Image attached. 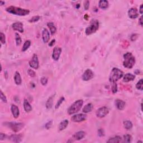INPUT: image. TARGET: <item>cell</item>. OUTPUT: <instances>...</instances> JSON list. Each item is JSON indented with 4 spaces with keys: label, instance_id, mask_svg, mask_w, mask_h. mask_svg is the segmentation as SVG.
Here are the masks:
<instances>
[{
    "label": "cell",
    "instance_id": "obj_1",
    "mask_svg": "<svg viewBox=\"0 0 143 143\" xmlns=\"http://www.w3.org/2000/svg\"><path fill=\"white\" fill-rule=\"evenodd\" d=\"M6 10L7 12L11 13V14L22 16L28 15L30 13V11L28 10L12 6L8 7L7 8H6Z\"/></svg>",
    "mask_w": 143,
    "mask_h": 143
},
{
    "label": "cell",
    "instance_id": "obj_2",
    "mask_svg": "<svg viewBox=\"0 0 143 143\" xmlns=\"http://www.w3.org/2000/svg\"><path fill=\"white\" fill-rule=\"evenodd\" d=\"M124 61L123 65L128 69H131L135 64V58L131 53H127L124 55Z\"/></svg>",
    "mask_w": 143,
    "mask_h": 143
},
{
    "label": "cell",
    "instance_id": "obj_3",
    "mask_svg": "<svg viewBox=\"0 0 143 143\" xmlns=\"http://www.w3.org/2000/svg\"><path fill=\"white\" fill-rule=\"evenodd\" d=\"M123 76V72L116 68H114L111 72L110 77H109V81L112 83H115Z\"/></svg>",
    "mask_w": 143,
    "mask_h": 143
},
{
    "label": "cell",
    "instance_id": "obj_4",
    "mask_svg": "<svg viewBox=\"0 0 143 143\" xmlns=\"http://www.w3.org/2000/svg\"><path fill=\"white\" fill-rule=\"evenodd\" d=\"M83 105V101L82 99H79V100L76 101L68 109V113L70 115L77 113L81 110Z\"/></svg>",
    "mask_w": 143,
    "mask_h": 143
},
{
    "label": "cell",
    "instance_id": "obj_5",
    "mask_svg": "<svg viewBox=\"0 0 143 143\" xmlns=\"http://www.w3.org/2000/svg\"><path fill=\"white\" fill-rule=\"evenodd\" d=\"M98 28H99L98 21L96 20H92L90 25L89 26H88L86 29L85 31L86 34L87 35H91L92 34L96 33L97 30L98 29Z\"/></svg>",
    "mask_w": 143,
    "mask_h": 143
},
{
    "label": "cell",
    "instance_id": "obj_6",
    "mask_svg": "<svg viewBox=\"0 0 143 143\" xmlns=\"http://www.w3.org/2000/svg\"><path fill=\"white\" fill-rule=\"evenodd\" d=\"M6 126L10 128L11 130L15 133L19 132L21 129L24 128V124L22 123H17V122H7L5 124Z\"/></svg>",
    "mask_w": 143,
    "mask_h": 143
},
{
    "label": "cell",
    "instance_id": "obj_7",
    "mask_svg": "<svg viewBox=\"0 0 143 143\" xmlns=\"http://www.w3.org/2000/svg\"><path fill=\"white\" fill-rule=\"evenodd\" d=\"M108 113L109 109L107 107H106V106H103V107L99 108L97 110L96 116L98 117L102 118L105 117Z\"/></svg>",
    "mask_w": 143,
    "mask_h": 143
},
{
    "label": "cell",
    "instance_id": "obj_8",
    "mask_svg": "<svg viewBox=\"0 0 143 143\" xmlns=\"http://www.w3.org/2000/svg\"><path fill=\"white\" fill-rule=\"evenodd\" d=\"M29 65L30 66L33 68V69H37L39 68V59L38 55L36 54H34L32 58L29 62Z\"/></svg>",
    "mask_w": 143,
    "mask_h": 143
},
{
    "label": "cell",
    "instance_id": "obj_9",
    "mask_svg": "<svg viewBox=\"0 0 143 143\" xmlns=\"http://www.w3.org/2000/svg\"><path fill=\"white\" fill-rule=\"evenodd\" d=\"M87 116L83 113H80V114H76L73 115L71 117V120L74 122H82L86 119Z\"/></svg>",
    "mask_w": 143,
    "mask_h": 143
},
{
    "label": "cell",
    "instance_id": "obj_10",
    "mask_svg": "<svg viewBox=\"0 0 143 143\" xmlns=\"http://www.w3.org/2000/svg\"><path fill=\"white\" fill-rule=\"evenodd\" d=\"M94 74L92 70L88 69L84 72L82 76V78L83 81H88L94 78Z\"/></svg>",
    "mask_w": 143,
    "mask_h": 143
},
{
    "label": "cell",
    "instance_id": "obj_11",
    "mask_svg": "<svg viewBox=\"0 0 143 143\" xmlns=\"http://www.w3.org/2000/svg\"><path fill=\"white\" fill-rule=\"evenodd\" d=\"M62 53V49L59 47H56L54 48L53 54H52V58L55 61H57L59 60L60 58V55Z\"/></svg>",
    "mask_w": 143,
    "mask_h": 143
},
{
    "label": "cell",
    "instance_id": "obj_12",
    "mask_svg": "<svg viewBox=\"0 0 143 143\" xmlns=\"http://www.w3.org/2000/svg\"><path fill=\"white\" fill-rule=\"evenodd\" d=\"M24 25L20 22H15L12 24V29L15 31H17L20 33L24 32Z\"/></svg>",
    "mask_w": 143,
    "mask_h": 143
},
{
    "label": "cell",
    "instance_id": "obj_13",
    "mask_svg": "<svg viewBox=\"0 0 143 143\" xmlns=\"http://www.w3.org/2000/svg\"><path fill=\"white\" fill-rule=\"evenodd\" d=\"M128 16L131 19H135L137 18L139 16L137 9L134 7L131 8L128 11Z\"/></svg>",
    "mask_w": 143,
    "mask_h": 143
},
{
    "label": "cell",
    "instance_id": "obj_14",
    "mask_svg": "<svg viewBox=\"0 0 143 143\" xmlns=\"http://www.w3.org/2000/svg\"><path fill=\"white\" fill-rule=\"evenodd\" d=\"M42 38L43 42L47 43L50 39V34L49 31L47 29H44L42 31Z\"/></svg>",
    "mask_w": 143,
    "mask_h": 143
},
{
    "label": "cell",
    "instance_id": "obj_15",
    "mask_svg": "<svg viewBox=\"0 0 143 143\" xmlns=\"http://www.w3.org/2000/svg\"><path fill=\"white\" fill-rule=\"evenodd\" d=\"M86 133L83 131H80L76 133L73 136V139L74 140H80L82 139L83 138L85 137Z\"/></svg>",
    "mask_w": 143,
    "mask_h": 143
},
{
    "label": "cell",
    "instance_id": "obj_16",
    "mask_svg": "<svg viewBox=\"0 0 143 143\" xmlns=\"http://www.w3.org/2000/svg\"><path fill=\"white\" fill-rule=\"evenodd\" d=\"M11 112H12V114L13 115V116L14 117L15 119H16L20 115V110L19 108H18L17 106H16L15 105H12L11 106Z\"/></svg>",
    "mask_w": 143,
    "mask_h": 143
},
{
    "label": "cell",
    "instance_id": "obj_17",
    "mask_svg": "<svg viewBox=\"0 0 143 143\" xmlns=\"http://www.w3.org/2000/svg\"><path fill=\"white\" fill-rule=\"evenodd\" d=\"M9 139L13 143H20L21 142L22 137L21 135H12L9 137Z\"/></svg>",
    "mask_w": 143,
    "mask_h": 143
},
{
    "label": "cell",
    "instance_id": "obj_18",
    "mask_svg": "<svg viewBox=\"0 0 143 143\" xmlns=\"http://www.w3.org/2000/svg\"><path fill=\"white\" fill-rule=\"evenodd\" d=\"M115 105L117 109L120 110H122L125 106V102L121 99H117L115 101Z\"/></svg>",
    "mask_w": 143,
    "mask_h": 143
},
{
    "label": "cell",
    "instance_id": "obj_19",
    "mask_svg": "<svg viewBox=\"0 0 143 143\" xmlns=\"http://www.w3.org/2000/svg\"><path fill=\"white\" fill-rule=\"evenodd\" d=\"M135 78V76L134 75H133L132 74L130 73H128L126 74L124 76L123 78V81L124 82H129L130 81H134Z\"/></svg>",
    "mask_w": 143,
    "mask_h": 143
},
{
    "label": "cell",
    "instance_id": "obj_20",
    "mask_svg": "<svg viewBox=\"0 0 143 143\" xmlns=\"http://www.w3.org/2000/svg\"><path fill=\"white\" fill-rule=\"evenodd\" d=\"M68 124H69V121L68 120H63V121L59 124V126H58L59 130V131L64 130L65 129H66Z\"/></svg>",
    "mask_w": 143,
    "mask_h": 143
},
{
    "label": "cell",
    "instance_id": "obj_21",
    "mask_svg": "<svg viewBox=\"0 0 143 143\" xmlns=\"http://www.w3.org/2000/svg\"><path fill=\"white\" fill-rule=\"evenodd\" d=\"M24 108L26 112H30L32 111V106L26 99H25L24 101Z\"/></svg>",
    "mask_w": 143,
    "mask_h": 143
},
{
    "label": "cell",
    "instance_id": "obj_22",
    "mask_svg": "<svg viewBox=\"0 0 143 143\" xmlns=\"http://www.w3.org/2000/svg\"><path fill=\"white\" fill-rule=\"evenodd\" d=\"M47 26L49 28V30H50V31L51 34L52 35L55 34V33L56 31V28L53 22H48V23L47 24Z\"/></svg>",
    "mask_w": 143,
    "mask_h": 143
},
{
    "label": "cell",
    "instance_id": "obj_23",
    "mask_svg": "<svg viewBox=\"0 0 143 143\" xmlns=\"http://www.w3.org/2000/svg\"><path fill=\"white\" fill-rule=\"evenodd\" d=\"M15 82L17 85H20L22 83V79L19 72H16L14 76Z\"/></svg>",
    "mask_w": 143,
    "mask_h": 143
},
{
    "label": "cell",
    "instance_id": "obj_24",
    "mask_svg": "<svg viewBox=\"0 0 143 143\" xmlns=\"http://www.w3.org/2000/svg\"><path fill=\"white\" fill-rule=\"evenodd\" d=\"M94 108V105L92 103H88L83 108V112L87 113L91 112Z\"/></svg>",
    "mask_w": 143,
    "mask_h": 143
},
{
    "label": "cell",
    "instance_id": "obj_25",
    "mask_svg": "<svg viewBox=\"0 0 143 143\" xmlns=\"http://www.w3.org/2000/svg\"><path fill=\"white\" fill-rule=\"evenodd\" d=\"M98 5L99 8L105 10L108 7V2L106 0H101L99 2Z\"/></svg>",
    "mask_w": 143,
    "mask_h": 143
},
{
    "label": "cell",
    "instance_id": "obj_26",
    "mask_svg": "<svg viewBox=\"0 0 143 143\" xmlns=\"http://www.w3.org/2000/svg\"><path fill=\"white\" fill-rule=\"evenodd\" d=\"M122 138L120 136H116V137L110 138L108 140H107V143H120L121 142Z\"/></svg>",
    "mask_w": 143,
    "mask_h": 143
},
{
    "label": "cell",
    "instance_id": "obj_27",
    "mask_svg": "<svg viewBox=\"0 0 143 143\" xmlns=\"http://www.w3.org/2000/svg\"><path fill=\"white\" fill-rule=\"evenodd\" d=\"M53 96L50 97L46 103V107L47 109H50L53 105Z\"/></svg>",
    "mask_w": 143,
    "mask_h": 143
},
{
    "label": "cell",
    "instance_id": "obj_28",
    "mask_svg": "<svg viewBox=\"0 0 143 143\" xmlns=\"http://www.w3.org/2000/svg\"><path fill=\"white\" fill-rule=\"evenodd\" d=\"M123 124L124 128L127 129V130H130V129L133 128L132 122L129 121V120H125V121H124Z\"/></svg>",
    "mask_w": 143,
    "mask_h": 143
},
{
    "label": "cell",
    "instance_id": "obj_29",
    "mask_svg": "<svg viewBox=\"0 0 143 143\" xmlns=\"http://www.w3.org/2000/svg\"><path fill=\"white\" fill-rule=\"evenodd\" d=\"M31 45V42L30 40H27L26 41L25 43L23 45V47H22V51H26L27 50H28L29 47H30Z\"/></svg>",
    "mask_w": 143,
    "mask_h": 143
},
{
    "label": "cell",
    "instance_id": "obj_30",
    "mask_svg": "<svg viewBox=\"0 0 143 143\" xmlns=\"http://www.w3.org/2000/svg\"><path fill=\"white\" fill-rule=\"evenodd\" d=\"M15 40H16V43L17 46H20L21 44L22 40L20 36L18 33L15 34Z\"/></svg>",
    "mask_w": 143,
    "mask_h": 143
},
{
    "label": "cell",
    "instance_id": "obj_31",
    "mask_svg": "<svg viewBox=\"0 0 143 143\" xmlns=\"http://www.w3.org/2000/svg\"><path fill=\"white\" fill-rule=\"evenodd\" d=\"M136 87L138 90L142 91L143 90V79H140L139 82L136 85Z\"/></svg>",
    "mask_w": 143,
    "mask_h": 143
},
{
    "label": "cell",
    "instance_id": "obj_32",
    "mask_svg": "<svg viewBox=\"0 0 143 143\" xmlns=\"http://www.w3.org/2000/svg\"><path fill=\"white\" fill-rule=\"evenodd\" d=\"M131 140H132V138H131V135L126 134L124 136V142L129 143L131 142Z\"/></svg>",
    "mask_w": 143,
    "mask_h": 143
},
{
    "label": "cell",
    "instance_id": "obj_33",
    "mask_svg": "<svg viewBox=\"0 0 143 143\" xmlns=\"http://www.w3.org/2000/svg\"><path fill=\"white\" fill-rule=\"evenodd\" d=\"M64 100H65V98H64V97H60V99H59V100L58 101L57 103H56L55 106V108L57 109V108H58L59 107V106H60L61 105H62V103L63 102V101H64Z\"/></svg>",
    "mask_w": 143,
    "mask_h": 143
},
{
    "label": "cell",
    "instance_id": "obj_34",
    "mask_svg": "<svg viewBox=\"0 0 143 143\" xmlns=\"http://www.w3.org/2000/svg\"><path fill=\"white\" fill-rule=\"evenodd\" d=\"M40 17L39 16H33L30 20H29V22H36L38 21L39 20H40Z\"/></svg>",
    "mask_w": 143,
    "mask_h": 143
},
{
    "label": "cell",
    "instance_id": "obj_35",
    "mask_svg": "<svg viewBox=\"0 0 143 143\" xmlns=\"http://www.w3.org/2000/svg\"><path fill=\"white\" fill-rule=\"evenodd\" d=\"M0 97H1V100L3 101L4 103H7V101L6 97L5 95L3 94V93L2 92V91H0Z\"/></svg>",
    "mask_w": 143,
    "mask_h": 143
},
{
    "label": "cell",
    "instance_id": "obj_36",
    "mask_svg": "<svg viewBox=\"0 0 143 143\" xmlns=\"http://www.w3.org/2000/svg\"><path fill=\"white\" fill-rule=\"evenodd\" d=\"M48 79L45 77H43L40 79V82L42 84V85L43 86H45L48 83Z\"/></svg>",
    "mask_w": 143,
    "mask_h": 143
},
{
    "label": "cell",
    "instance_id": "obj_37",
    "mask_svg": "<svg viewBox=\"0 0 143 143\" xmlns=\"http://www.w3.org/2000/svg\"><path fill=\"white\" fill-rule=\"evenodd\" d=\"M113 85L112 86V91L113 94H116L117 92V84L115 83H112Z\"/></svg>",
    "mask_w": 143,
    "mask_h": 143
},
{
    "label": "cell",
    "instance_id": "obj_38",
    "mask_svg": "<svg viewBox=\"0 0 143 143\" xmlns=\"http://www.w3.org/2000/svg\"><path fill=\"white\" fill-rule=\"evenodd\" d=\"M1 42L2 44H4L6 43V37L3 33H1Z\"/></svg>",
    "mask_w": 143,
    "mask_h": 143
},
{
    "label": "cell",
    "instance_id": "obj_39",
    "mask_svg": "<svg viewBox=\"0 0 143 143\" xmlns=\"http://www.w3.org/2000/svg\"><path fill=\"white\" fill-rule=\"evenodd\" d=\"M28 74L31 77H35L36 76V73H35V72L33 71V70L32 69H28Z\"/></svg>",
    "mask_w": 143,
    "mask_h": 143
},
{
    "label": "cell",
    "instance_id": "obj_40",
    "mask_svg": "<svg viewBox=\"0 0 143 143\" xmlns=\"http://www.w3.org/2000/svg\"><path fill=\"white\" fill-rule=\"evenodd\" d=\"M98 135L99 137H103L104 135H105V132H104V130L103 129H98Z\"/></svg>",
    "mask_w": 143,
    "mask_h": 143
},
{
    "label": "cell",
    "instance_id": "obj_41",
    "mask_svg": "<svg viewBox=\"0 0 143 143\" xmlns=\"http://www.w3.org/2000/svg\"><path fill=\"white\" fill-rule=\"evenodd\" d=\"M52 124H53V121H49V122H48L45 125V128H46L47 129H49L51 127Z\"/></svg>",
    "mask_w": 143,
    "mask_h": 143
},
{
    "label": "cell",
    "instance_id": "obj_42",
    "mask_svg": "<svg viewBox=\"0 0 143 143\" xmlns=\"http://www.w3.org/2000/svg\"><path fill=\"white\" fill-rule=\"evenodd\" d=\"M90 7V1H86L84 3V7L86 10H87Z\"/></svg>",
    "mask_w": 143,
    "mask_h": 143
},
{
    "label": "cell",
    "instance_id": "obj_43",
    "mask_svg": "<svg viewBox=\"0 0 143 143\" xmlns=\"http://www.w3.org/2000/svg\"><path fill=\"white\" fill-rule=\"evenodd\" d=\"M6 137V135L4 134L3 133H0V140H4V138Z\"/></svg>",
    "mask_w": 143,
    "mask_h": 143
},
{
    "label": "cell",
    "instance_id": "obj_44",
    "mask_svg": "<svg viewBox=\"0 0 143 143\" xmlns=\"http://www.w3.org/2000/svg\"><path fill=\"white\" fill-rule=\"evenodd\" d=\"M139 24L142 27L143 26V16H142L139 18Z\"/></svg>",
    "mask_w": 143,
    "mask_h": 143
},
{
    "label": "cell",
    "instance_id": "obj_45",
    "mask_svg": "<svg viewBox=\"0 0 143 143\" xmlns=\"http://www.w3.org/2000/svg\"><path fill=\"white\" fill-rule=\"evenodd\" d=\"M55 40H54V39L52 40L51 42L49 44V47H53V45L55 44Z\"/></svg>",
    "mask_w": 143,
    "mask_h": 143
},
{
    "label": "cell",
    "instance_id": "obj_46",
    "mask_svg": "<svg viewBox=\"0 0 143 143\" xmlns=\"http://www.w3.org/2000/svg\"><path fill=\"white\" fill-rule=\"evenodd\" d=\"M139 12H140V13H141V14H143V4H142L140 6Z\"/></svg>",
    "mask_w": 143,
    "mask_h": 143
},
{
    "label": "cell",
    "instance_id": "obj_47",
    "mask_svg": "<svg viewBox=\"0 0 143 143\" xmlns=\"http://www.w3.org/2000/svg\"><path fill=\"white\" fill-rule=\"evenodd\" d=\"M4 3H5V2H3V1H0V4H1V6L3 5V4H4Z\"/></svg>",
    "mask_w": 143,
    "mask_h": 143
},
{
    "label": "cell",
    "instance_id": "obj_48",
    "mask_svg": "<svg viewBox=\"0 0 143 143\" xmlns=\"http://www.w3.org/2000/svg\"><path fill=\"white\" fill-rule=\"evenodd\" d=\"M138 143H143V142L142 141H138Z\"/></svg>",
    "mask_w": 143,
    "mask_h": 143
}]
</instances>
